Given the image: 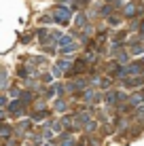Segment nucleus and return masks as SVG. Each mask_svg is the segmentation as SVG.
Wrapping results in <instances>:
<instances>
[{"label": "nucleus", "mask_w": 144, "mask_h": 146, "mask_svg": "<svg viewBox=\"0 0 144 146\" xmlns=\"http://www.w3.org/2000/svg\"><path fill=\"white\" fill-rule=\"evenodd\" d=\"M70 17H72V13H70V9H66V7H57L55 11H53V19H55L57 23H68L70 21Z\"/></svg>", "instance_id": "nucleus-1"}, {"label": "nucleus", "mask_w": 144, "mask_h": 146, "mask_svg": "<svg viewBox=\"0 0 144 146\" xmlns=\"http://www.w3.org/2000/svg\"><path fill=\"white\" fill-rule=\"evenodd\" d=\"M74 47H76V44L72 42L70 36H62V40H59V49H62V51H74Z\"/></svg>", "instance_id": "nucleus-2"}, {"label": "nucleus", "mask_w": 144, "mask_h": 146, "mask_svg": "<svg viewBox=\"0 0 144 146\" xmlns=\"http://www.w3.org/2000/svg\"><path fill=\"white\" fill-rule=\"evenodd\" d=\"M11 112H13V114H21V112H23V104H21V102H13V104H11Z\"/></svg>", "instance_id": "nucleus-3"}, {"label": "nucleus", "mask_w": 144, "mask_h": 146, "mask_svg": "<svg viewBox=\"0 0 144 146\" xmlns=\"http://www.w3.org/2000/svg\"><path fill=\"white\" fill-rule=\"evenodd\" d=\"M9 135H11V127H9V125H4V127H2V138L7 140Z\"/></svg>", "instance_id": "nucleus-4"}, {"label": "nucleus", "mask_w": 144, "mask_h": 146, "mask_svg": "<svg viewBox=\"0 0 144 146\" xmlns=\"http://www.w3.org/2000/svg\"><path fill=\"white\" fill-rule=\"evenodd\" d=\"M28 127H30V123H21L19 125V131H28Z\"/></svg>", "instance_id": "nucleus-5"}, {"label": "nucleus", "mask_w": 144, "mask_h": 146, "mask_svg": "<svg viewBox=\"0 0 144 146\" xmlns=\"http://www.w3.org/2000/svg\"><path fill=\"white\" fill-rule=\"evenodd\" d=\"M62 146H74V142H72V140H70V138H68V140H66V142H64Z\"/></svg>", "instance_id": "nucleus-6"}, {"label": "nucleus", "mask_w": 144, "mask_h": 146, "mask_svg": "<svg viewBox=\"0 0 144 146\" xmlns=\"http://www.w3.org/2000/svg\"><path fill=\"white\" fill-rule=\"evenodd\" d=\"M140 32H142V34H144V23H142V26H140Z\"/></svg>", "instance_id": "nucleus-7"}]
</instances>
